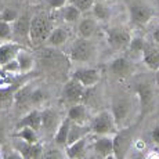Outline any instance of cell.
<instances>
[{
    "mask_svg": "<svg viewBox=\"0 0 159 159\" xmlns=\"http://www.w3.org/2000/svg\"><path fill=\"white\" fill-rule=\"evenodd\" d=\"M152 39H154L155 43L159 44V26H158V28H155V30L152 32Z\"/></svg>",
    "mask_w": 159,
    "mask_h": 159,
    "instance_id": "41",
    "label": "cell"
},
{
    "mask_svg": "<svg viewBox=\"0 0 159 159\" xmlns=\"http://www.w3.org/2000/svg\"><path fill=\"white\" fill-rule=\"evenodd\" d=\"M134 127L125 126L120 127L114 134V157L115 159H127L129 151L133 145Z\"/></svg>",
    "mask_w": 159,
    "mask_h": 159,
    "instance_id": "4",
    "label": "cell"
},
{
    "mask_svg": "<svg viewBox=\"0 0 159 159\" xmlns=\"http://www.w3.org/2000/svg\"><path fill=\"white\" fill-rule=\"evenodd\" d=\"M48 6H50L51 10H61L65 4H68L69 0H47Z\"/></svg>",
    "mask_w": 159,
    "mask_h": 159,
    "instance_id": "37",
    "label": "cell"
},
{
    "mask_svg": "<svg viewBox=\"0 0 159 159\" xmlns=\"http://www.w3.org/2000/svg\"><path fill=\"white\" fill-rule=\"evenodd\" d=\"M21 48H22V46L15 40H7L0 44V68L14 61Z\"/></svg>",
    "mask_w": 159,
    "mask_h": 159,
    "instance_id": "16",
    "label": "cell"
},
{
    "mask_svg": "<svg viewBox=\"0 0 159 159\" xmlns=\"http://www.w3.org/2000/svg\"><path fill=\"white\" fill-rule=\"evenodd\" d=\"M61 120H62V119H61L57 109H54V108L42 109V131H43L44 134L54 137Z\"/></svg>",
    "mask_w": 159,
    "mask_h": 159,
    "instance_id": "12",
    "label": "cell"
},
{
    "mask_svg": "<svg viewBox=\"0 0 159 159\" xmlns=\"http://www.w3.org/2000/svg\"><path fill=\"white\" fill-rule=\"evenodd\" d=\"M143 62L147 65V68L151 71H157L159 68V48L154 47L151 44H147L143 53Z\"/></svg>",
    "mask_w": 159,
    "mask_h": 159,
    "instance_id": "27",
    "label": "cell"
},
{
    "mask_svg": "<svg viewBox=\"0 0 159 159\" xmlns=\"http://www.w3.org/2000/svg\"><path fill=\"white\" fill-rule=\"evenodd\" d=\"M90 133L94 136H114L119 130L111 109H102L90 119Z\"/></svg>",
    "mask_w": 159,
    "mask_h": 159,
    "instance_id": "3",
    "label": "cell"
},
{
    "mask_svg": "<svg viewBox=\"0 0 159 159\" xmlns=\"http://www.w3.org/2000/svg\"><path fill=\"white\" fill-rule=\"evenodd\" d=\"M151 140H152V143H154L155 145L159 147V125H157V126L152 129V131H151Z\"/></svg>",
    "mask_w": 159,
    "mask_h": 159,
    "instance_id": "39",
    "label": "cell"
},
{
    "mask_svg": "<svg viewBox=\"0 0 159 159\" xmlns=\"http://www.w3.org/2000/svg\"><path fill=\"white\" fill-rule=\"evenodd\" d=\"M15 61H17V64H18L21 75L29 73L33 69V66H35V57H33L29 51H26L25 48H21L17 58H15Z\"/></svg>",
    "mask_w": 159,
    "mask_h": 159,
    "instance_id": "25",
    "label": "cell"
},
{
    "mask_svg": "<svg viewBox=\"0 0 159 159\" xmlns=\"http://www.w3.org/2000/svg\"><path fill=\"white\" fill-rule=\"evenodd\" d=\"M44 100H46L44 90H42L40 87H33L32 94H30V107L38 108L39 105H42L44 102Z\"/></svg>",
    "mask_w": 159,
    "mask_h": 159,
    "instance_id": "32",
    "label": "cell"
},
{
    "mask_svg": "<svg viewBox=\"0 0 159 159\" xmlns=\"http://www.w3.org/2000/svg\"><path fill=\"white\" fill-rule=\"evenodd\" d=\"M107 43L109 44V47L114 48L116 51H122L129 48V44L131 42V33L130 30L122 26H112V28L107 29L105 32Z\"/></svg>",
    "mask_w": 159,
    "mask_h": 159,
    "instance_id": "6",
    "label": "cell"
},
{
    "mask_svg": "<svg viewBox=\"0 0 159 159\" xmlns=\"http://www.w3.org/2000/svg\"><path fill=\"white\" fill-rule=\"evenodd\" d=\"M89 133H90V127L89 126H86L83 123H75V122H72L71 130H69V137H68V144L78 141V140L83 139V137H87Z\"/></svg>",
    "mask_w": 159,
    "mask_h": 159,
    "instance_id": "30",
    "label": "cell"
},
{
    "mask_svg": "<svg viewBox=\"0 0 159 159\" xmlns=\"http://www.w3.org/2000/svg\"><path fill=\"white\" fill-rule=\"evenodd\" d=\"M4 159H25V158L22 157L21 152H18L15 148H13V149H10L8 152L4 154Z\"/></svg>",
    "mask_w": 159,
    "mask_h": 159,
    "instance_id": "38",
    "label": "cell"
},
{
    "mask_svg": "<svg viewBox=\"0 0 159 159\" xmlns=\"http://www.w3.org/2000/svg\"><path fill=\"white\" fill-rule=\"evenodd\" d=\"M71 125H72V120L69 118H64L61 120L60 126L54 134L53 140L56 143L57 147H64L65 148L68 145V137H69V130H71Z\"/></svg>",
    "mask_w": 159,
    "mask_h": 159,
    "instance_id": "23",
    "label": "cell"
},
{
    "mask_svg": "<svg viewBox=\"0 0 159 159\" xmlns=\"http://www.w3.org/2000/svg\"><path fill=\"white\" fill-rule=\"evenodd\" d=\"M69 2L75 4L82 13H86V11H91V7L96 0H69Z\"/></svg>",
    "mask_w": 159,
    "mask_h": 159,
    "instance_id": "36",
    "label": "cell"
},
{
    "mask_svg": "<svg viewBox=\"0 0 159 159\" xmlns=\"http://www.w3.org/2000/svg\"><path fill=\"white\" fill-rule=\"evenodd\" d=\"M129 159H145L144 155H134V157H131Z\"/></svg>",
    "mask_w": 159,
    "mask_h": 159,
    "instance_id": "43",
    "label": "cell"
},
{
    "mask_svg": "<svg viewBox=\"0 0 159 159\" xmlns=\"http://www.w3.org/2000/svg\"><path fill=\"white\" fill-rule=\"evenodd\" d=\"M33 86H30V83H26L24 86L18 87L15 91L14 97V107L17 109H24L26 107H30V94H32Z\"/></svg>",
    "mask_w": 159,
    "mask_h": 159,
    "instance_id": "22",
    "label": "cell"
},
{
    "mask_svg": "<svg viewBox=\"0 0 159 159\" xmlns=\"http://www.w3.org/2000/svg\"><path fill=\"white\" fill-rule=\"evenodd\" d=\"M102 159H115L114 155H109V157H107V158H102Z\"/></svg>",
    "mask_w": 159,
    "mask_h": 159,
    "instance_id": "44",
    "label": "cell"
},
{
    "mask_svg": "<svg viewBox=\"0 0 159 159\" xmlns=\"http://www.w3.org/2000/svg\"><path fill=\"white\" fill-rule=\"evenodd\" d=\"M98 29V21L91 17H83L78 22V36L84 39H91Z\"/></svg>",
    "mask_w": 159,
    "mask_h": 159,
    "instance_id": "18",
    "label": "cell"
},
{
    "mask_svg": "<svg viewBox=\"0 0 159 159\" xmlns=\"http://www.w3.org/2000/svg\"><path fill=\"white\" fill-rule=\"evenodd\" d=\"M145 46H147V43H145V40L141 38V36H133L127 50H129L131 54H134V56H139V54L140 56H143Z\"/></svg>",
    "mask_w": 159,
    "mask_h": 159,
    "instance_id": "31",
    "label": "cell"
},
{
    "mask_svg": "<svg viewBox=\"0 0 159 159\" xmlns=\"http://www.w3.org/2000/svg\"><path fill=\"white\" fill-rule=\"evenodd\" d=\"M13 148H15L18 152H21L25 159H40L44 151L43 145L40 143L30 144V143H25L18 139H15L13 141Z\"/></svg>",
    "mask_w": 159,
    "mask_h": 159,
    "instance_id": "13",
    "label": "cell"
},
{
    "mask_svg": "<svg viewBox=\"0 0 159 159\" xmlns=\"http://www.w3.org/2000/svg\"><path fill=\"white\" fill-rule=\"evenodd\" d=\"M154 8L151 6H148L144 2L140 0H134L129 4V17L131 24L137 26H145L147 24L151 22V20L154 18Z\"/></svg>",
    "mask_w": 159,
    "mask_h": 159,
    "instance_id": "5",
    "label": "cell"
},
{
    "mask_svg": "<svg viewBox=\"0 0 159 159\" xmlns=\"http://www.w3.org/2000/svg\"><path fill=\"white\" fill-rule=\"evenodd\" d=\"M109 73L116 79H126L134 72V64L130 58L125 56H118L109 61Z\"/></svg>",
    "mask_w": 159,
    "mask_h": 159,
    "instance_id": "11",
    "label": "cell"
},
{
    "mask_svg": "<svg viewBox=\"0 0 159 159\" xmlns=\"http://www.w3.org/2000/svg\"><path fill=\"white\" fill-rule=\"evenodd\" d=\"M84 93H86V87L79 80H76L75 78L71 76V79H68L66 83L64 84L62 91H61V97L66 104L73 105V104L83 101Z\"/></svg>",
    "mask_w": 159,
    "mask_h": 159,
    "instance_id": "7",
    "label": "cell"
},
{
    "mask_svg": "<svg viewBox=\"0 0 159 159\" xmlns=\"http://www.w3.org/2000/svg\"><path fill=\"white\" fill-rule=\"evenodd\" d=\"M20 17V13H18L15 8H4V10L0 13V20L2 21H6V22H10L13 24L15 22V20Z\"/></svg>",
    "mask_w": 159,
    "mask_h": 159,
    "instance_id": "34",
    "label": "cell"
},
{
    "mask_svg": "<svg viewBox=\"0 0 159 159\" xmlns=\"http://www.w3.org/2000/svg\"><path fill=\"white\" fill-rule=\"evenodd\" d=\"M91 14L98 22H108L111 20L112 10L105 0H96L91 7Z\"/></svg>",
    "mask_w": 159,
    "mask_h": 159,
    "instance_id": "24",
    "label": "cell"
},
{
    "mask_svg": "<svg viewBox=\"0 0 159 159\" xmlns=\"http://www.w3.org/2000/svg\"><path fill=\"white\" fill-rule=\"evenodd\" d=\"M66 118H69L75 123H83L86 125L89 122V111L87 107L83 102H78L69 105V109L66 112Z\"/></svg>",
    "mask_w": 159,
    "mask_h": 159,
    "instance_id": "21",
    "label": "cell"
},
{
    "mask_svg": "<svg viewBox=\"0 0 159 159\" xmlns=\"http://www.w3.org/2000/svg\"><path fill=\"white\" fill-rule=\"evenodd\" d=\"M39 133H40V131L30 129V127H22V129H18L14 133V139L22 140V141L30 143V144H36V143H39V140H40Z\"/></svg>",
    "mask_w": 159,
    "mask_h": 159,
    "instance_id": "29",
    "label": "cell"
},
{
    "mask_svg": "<svg viewBox=\"0 0 159 159\" xmlns=\"http://www.w3.org/2000/svg\"><path fill=\"white\" fill-rule=\"evenodd\" d=\"M53 29V20L46 13H36L35 15H32L29 28V44L39 47L46 43Z\"/></svg>",
    "mask_w": 159,
    "mask_h": 159,
    "instance_id": "1",
    "label": "cell"
},
{
    "mask_svg": "<svg viewBox=\"0 0 159 159\" xmlns=\"http://www.w3.org/2000/svg\"><path fill=\"white\" fill-rule=\"evenodd\" d=\"M18 87L13 86H0V109H8L14 105L15 91Z\"/></svg>",
    "mask_w": 159,
    "mask_h": 159,
    "instance_id": "28",
    "label": "cell"
},
{
    "mask_svg": "<svg viewBox=\"0 0 159 159\" xmlns=\"http://www.w3.org/2000/svg\"><path fill=\"white\" fill-rule=\"evenodd\" d=\"M72 78L79 80L86 89H93L101 79V72L98 68H94V66L82 65L72 72Z\"/></svg>",
    "mask_w": 159,
    "mask_h": 159,
    "instance_id": "10",
    "label": "cell"
},
{
    "mask_svg": "<svg viewBox=\"0 0 159 159\" xmlns=\"http://www.w3.org/2000/svg\"><path fill=\"white\" fill-rule=\"evenodd\" d=\"M87 137L78 140L75 143H71L65 147V155L68 159H84L87 154Z\"/></svg>",
    "mask_w": 159,
    "mask_h": 159,
    "instance_id": "19",
    "label": "cell"
},
{
    "mask_svg": "<svg viewBox=\"0 0 159 159\" xmlns=\"http://www.w3.org/2000/svg\"><path fill=\"white\" fill-rule=\"evenodd\" d=\"M155 80H157V83H158V86H159V68L155 71Z\"/></svg>",
    "mask_w": 159,
    "mask_h": 159,
    "instance_id": "42",
    "label": "cell"
},
{
    "mask_svg": "<svg viewBox=\"0 0 159 159\" xmlns=\"http://www.w3.org/2000/svg\"><path fill=\"white\" fill-rule=\"evenodd\" d=\"M22 127H30L38 131H42V109L33 108L29 109L24 116H21V119L17 122L15 129H22Z\"/></svg>",
    "mask_w": 159,
    "mask_h": 159,
    "instance_id": "14",
    "label": "cell"
},
{
    "mask_svg": "<svg viewBox=\"0 0 159 159\" xmlns=\"http://www.w3.org/2000/svg\"><path fill=\"white\" fill-rule=\"evenodd\" d=\"M93 149L100 159L114 155V136H96Z\"/></svg>",
    "mask_w": 159,
    "mask_h": 159,
    "instance_id": "17",
    "label": "cell"
},
{
    "mask_svg": "<svg viewBox=\"0 0 159 159\" xmlns=\"http://www.w3.org/2000/svg\"><path fill=\"white\" fill-rule=\"evenodd\" d=\"M58 11H60L61 20H62L65 24H76V22H79L80 18H82V14H83L75 4H72L71 2H69L68 4H65L61 10H58Z\"/></svg>",
    "mask_w": 159,
    "mask_h": 159,
    "instance_id": "26",
    "label": "cell"
},
{
    "mask_svg": "<svg viewBox=\"0 0 159 159\" xmlns=\"http://www.w3.org/2000/svg\"><path fill=\"white\" fill-rule=\"evenodd\" d=\"M13 39V24L0 20V40H10Z\"/></svg>",
    "mask_w": 159,
    "mask_h": 159,
    "instance_id": "33",
    "label": "cell"
},
{
    "mask_svg": "<svg viewBox=\"0 0 159 159\" xmlns=\"http://www.w3.org/2000/svg\"><path fill=\"white\" fill-rule=\"evenodd\" d=\"M69 60L79 65H87L93 62L97 56V47L91 39L78 38L73 40L69 48Z\"/></svg>",
    "mask_w": 159,
    "mask_h": 159,
    "instance_id": "2",
    "label": "cell"
},
{
    "mask_svg": "<svg viewBox=\"0 0 159 159\" xmlns=\"http://www.w3.org/2000/svg\"><path fill=\"white\" fill-rule=\"evenodd\" d=\"M0 159H4V154L2 152V149H0Z\"/></svg>",
    "mask_w": 159,
    "mask_h": 159,
    "instance_id": "45",
    "label": "cell"
},
{
    "mask_svg": "<svg viewBox=\"0 0 159 159\" xmlns=\"http://www.w3.org/2000/svg\"><path fill=\"white\" fill-rule=\"evenodd\" d=\"M144 157H145V159H159V154L157 151H151L147 155H144Z\"/></svg>",
    "mask_w": 159,
    "mask_h": 159,
    "instance_id": "40",
    "label": "cell"
},
{
    "mask_svg": "<svg viewBox=\"0 0 159 159\" xmlns=\"http://www.w3.org/2000/svg\"><path fill=\"white\" fill-rule=\"evenodd\" d=\"M136 96L139 98L141 116L147 115L152 109L155 102V93L152 84L149 82H140L136 87Z\"/></svg>",
    "mask_w": 159,
    "mask_h": 159,
    "instance_id": "9",
    "label": "cell"
},
{
    "mask_svg": "<svg viewBox=\"0 0 159 159\" xmlns=\"http://www.w3.org/2000/svg\"><path fill=\"white\" fill-rule=\"evenodd\" d=\"M69 39V30L66 28L65 25H57L54 26V29L51 30L50 36H48L47 39V43L50 47H61V46H64L68 42Z\"/></svg>",
    "mask_w": 159,
    "mask_h": 159,
    "instance_id": "20",
    "label": "cell"
},
{
    "mask_svg": "<svg viewBox=\"0 0 159 159\" xmlns=\"http://www.w3.org/2000/svg\"><path fill=\"white\" fill-rule=\"evenodd\" d=\"M29 28H30V17L28 14H20V17L13 22V39L15 42H29ZM21 44V43H20Z\"/></svg>",
    "mask_w": 159,
    "mask_h": 159,
    "instance_id": "15",
    "label": "cell"
},
{
    "mask_svg": "<svg viewBox=\"0 0 159 159\" xmlns=\"http://www.w3.org/2000/svg\"><path fill=\"white\" fill-rule=\"evenodd\" d=\"M131 108H133V104H131V100L127 98V97H118L112 101L111 112L114 115L115 122L119 129L127 125L129 116L131 114Z\"/></svg>",
    "mask_w": 159,
    "mask_h": 159,
    "instance_id": "8",
    "label": "cell"
},
{
    "mask_svg": "<svg viewBox=\"0 0 159 159\" xmlns=\"http://www.w3.org/2000/svg\"><path fill=\"white\" fill-rule=\"evenodd\" d=\"M66 155H64L58 148H48L43 151L40 159H65Z\"/></svg>",
    "mask_w": 159,
    "mask_h": 159,
    "instance_id": "35",
    "label": "cell"
}]
</instances>
